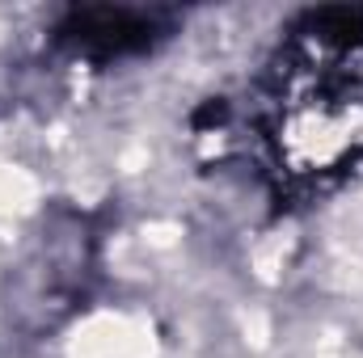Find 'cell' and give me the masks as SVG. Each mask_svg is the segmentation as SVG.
Instances as JSON below:
<instances>
[{"label":"cell","instance_id":"1","mask_svg":"<svg viewBox=\"0 0 363 358\" xmlns=\"http://www.w3.org/2000/svg\"><path fill=\"white\" fill-rule=\"evenodd\" d=\"M258 127L291 194H325L363 161V13H308L274 51Z\"/></svg>","mask_w":363,"mask_h":358}]
</instances>
